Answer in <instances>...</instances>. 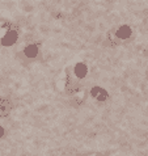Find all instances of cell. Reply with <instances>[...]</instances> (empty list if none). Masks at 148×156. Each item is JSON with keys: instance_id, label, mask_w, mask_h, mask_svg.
Instances as JSON below:
<instances>
[{"instance_id": "5b68a950", "label": "cell", "mask_w": 148, "mask_h": 156, "mask_svg": "<svg viewBox=\"0 0 148 156\" xmlns=\"http://www.w3.org/2000/svg\"><path fill=\"white\" fill-rule=\"evenodd\" d=\"M17 41H19V32H17L16 29H11V30H8V32L3 36L0 43H2L3 46L9 47V46L16 45Z\"/></svg>"}, {"instance_id": "3957f363", "label": "cell", "mask_w": 148, "mask_h": 156, "mask_svg": "<svg viewBox=\"0 0 148 156\" xmlns=\"http://www.w3.org/2000/svg\"><path fill=\"white\" fill-rule=\"evenodd\" d=\"M40 54H41L40 43L33 42V43L26 45L23 50H21L20 58H21V60H24V62H33V60H36L38 57H40Z\"/></svg>"}, {"instance_id": "8992f818", "label": "cell", "mask_w": 148, "mask_h": 156, "mask_svg": "<svg viewBox=\"0 0 148 156\" xmlns=\"http://www.w3.org/2000/svg\"><path fill=\"white\" fill-rule=\"evenodd\" d=\"M12 109H13V102L8 97L0 96V118L7 117L12 112Z\"/></svg>"}, {"instance_id": "277c9868", "label": "cell", "mask_w": 148, "mask_h": 156, "mask_svg": "<svg viewBox=\"0 0 148 156\" xmlns=\"http://www.w3.org/2000/svg\"><path fill=\"white\" fill-rule=\"evenodd\" d=\"M89 96L97 102H106L110 97V94L105 88H102L100 85H94L89 89Z\"/></svg>"}, {"instance_id": "52a82bcc", "label": "cell", "mask_w": 148, "mask_h": 156, "mask_svg": "<svg viewBox=\"0 0 148 156\" xmlns=\"http://www.w3.org/2000/svg\"><path fill=\"white\" fill-rule=\"evenodd\" d=\"M4 134H5V131H4V127H3V126H0V138H3V136H4Z\"/></svg>"}, {"instance_id": "6da1fadb", "label": "cell", "mask_w": 148, "mask_h": 156, "mask_svg": "<svg viewBox=\"0 0 148 156\" xmlns=\"http://www.w3.org/2000/svg\"><path fill=\"white\" fill-rule=\"evenodd\" d=\"M134 37V30L131 29V27L126 24H122L119 27H117L115 29H113L110 34H109V38H111L113 42H118V43H125L131 41Z\"/></svg>"}, {"instance_id": "7a4b0ae2", "label": "cell", "mask_w": 148, "mask_h": 156, "mask_svg": "<svg viewBox=\"0 0 148 156\" xmlns=\"http://www.w3.org/2000/svg\"><path fill=\"white\" fill-rule=\"evenodd\" d=\"M71 70H72V73H71V76H69V79L72 77L73 81L68 83V87H73V85L81 84L83 81L86 79V76H88V73H89L88 64H86L85 62H77V63H75L71 67Z\"/></svg>"}]
</instances>
